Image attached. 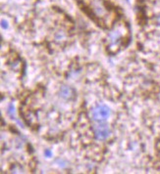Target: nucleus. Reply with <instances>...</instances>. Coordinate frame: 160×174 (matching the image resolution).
<instances>
[{"mask_svg":"<svg viewBox=\"0 0 160 174\" xmlns=\"http://www.w3.org/2000/svg\"><path fill=\"white\" fill-rule=\"evenodd\" d=\"M57 163H59V166L61 167H66V162H64L62 159H58Z\"/></svg>","mask_w":160,"mask_h":174,"instance_id":"obj_7","label":"nucleus"},{"mask_svg":"<svg viewBox=\"0 0 160 174\" xmlns=\"http://www.w3.org/2000/svg\"><path fill=\"white\" fill-rule=\"evenodd\" d=\"M60 96L65 100H72L75 97V91L72 87L64 85L60 88Z\"/></svg>","mask_w":160,"mask_h":174,"instance_id":"obj_3","label":"nucleus"},{"mask_svg":"<svg viewBox=\"0 0 160 174\" xmlns=\"http://www.w3.org/2000/svg\"><path fill=\"white\" fill-rule=\"evenodd\" d=\"M110 133H111V130H110L109 126L107 124H103V122L94 127V135L98 140H104V139L108 138Z\"/></svg>","mask_w":160,"mask_h":174,"instance_id":"obj_2","label":"nucleus"},{"mask_svg":"<svg viewBox=\"0 0 160 174\" xmlns=\"http://www.w3.org/2000/svg\"><path fill=\"white\" fill-rule=\"evenodd\" d=\"M111 114V110L105 105H97L95 108L91 110V117L92 120L98 123H102L108 120Z\"/></svg>","mask_w":160,"mask_h":174,"instance_id":"obj_1","label":"nucleus"},{"mask_svg":"<svg viewBox=\"0 0 160 174\" xmlns=\"http://www.w3.org/2000/svg\"><path fill=\"white\" fill-rule=\"evenodd\" d=\"M8 114H9L11 117H14V114H15V108H14L13 104H10L9 107H8Z\"/></svg>","mask_w":160,"mask_h":174,"instance_id":"obj_4","label":"nucleus"},{"mask_svg":"<svg viewBox=\"0 0 160 174\" xmlns=\"http://www.w3.org/2000/svg\"><path fill=\"white\" fill-rule=\"evenodd\" d=\"M44 156H46V158H50V156H52V152L49 149H46L44 151Z\"/></svg>","mask_w":160,"mask_h":174,"instance_id":"obj_6","label":"nucleus"},{"mask_svg":"<svg viewBox=\"0 0 160 174\" xmlns=\"http://www.w3.org/2000/svg\"><path fill=\"white\" fill-rule=\"evenodd\" d=\"M9 27V25H8V22L5 21V20H1V28H4V30H6Z\"/></svg>","mask_w":160,"mask_h":174,"instance_id":"obj_5","label":"nucleus"}]
</instances>
